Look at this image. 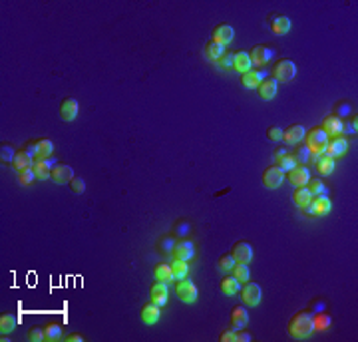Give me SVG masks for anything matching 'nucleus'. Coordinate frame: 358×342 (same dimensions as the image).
Returning a JSON list of instances; mask_svg holds the SVG:
<instances>
[{
	"label": "nucleus",
	"instance_id": "22",
	"mask_svg": "<svg viewBox=\"0 0 358 342\" xmlns=\"http://www.w3.org/2000/svg\"><path fill=\"white\" fill-rule=\"evenodd\" d=\"M249 323V312H247V308H243V306H235L231 310V326L233 328H245Z\"/></svg>",
	"mask_w": 358,
	"mask_h": 342
},
{
	"label": "nucleus",
	"instance_id": "1",
	"mask_svg": "<svg viewBox=\"0 0 358 342\" xmlns=\"http://www.w3.org/2000/svg\"><path fill=\"white\" fill-rule=\"evenodd\" d=\"M312 312L310 310H303V312H297L290 323H288V334L297 340H304L312 334Z\"/></svg>",
	"mask_w": 358,
	"mask_h": 342
},
{
	"label": "nucleus",
	"instance_id": "45",
	"mask_svg": "<svg viewBox=\"0 0 358 342\" xmlns=\"http://www.w3.org/2000/svg\"><path fill=\"white\" fill-rule=\"evenodd\" d=\"M18 151H14L10 145H2V162H14Z\"/></svg>",
	"mask_w": 358,
	"mask_h": 342
},
{
	"label": "nucleus",
	"instance_id": "46",
	"mask_svg": "<svg viewBox=\"0 0 358 342\" xmlns=\"http://www.w3.org/2000/svg\"><path fill=\"white\" fill-rule=\"evenodd\" d=\"M267 135H268V140L271 142H281L283 140V129L281 127H268V131H267Z\"/></svg>",
	"mask_w": 358,
	"mask_h": 342
},
{
	"label": "nucleus",
	"instance_id": "29",
	"mask_svg": "<svg viewBox=\"0 0 358 342\" xmlns=\"http://www.w3.org/2000/svg\"><path fill=\"white\" fill-rule=\"evenodd\" d=\"M239 288H241V283H239V281H237L233 275L223 277V281H221V292H223V294L233 297V294H237V292H239Z\"/></svg>",
	"mask_w": 358,
	"mask_h": 342
},
{
	"label": "nucleus",
	"instance_id": "14",
	"mask_svg": "<svg viewBox=\"0 0 358 342\" xmlns=\"http://www.w3.org/2000/svg\"><path fill=\"white\" fill-rule=\"evenodd\" d=\"M78 111H80V104H78V100H74V98H66V100L60 104V116H62L64 122H74L76 116H78Z\"/></svg>",
	"mask_w": 358,
	"mask_h": 342
},
{
	"label": "nucleus",
	"instance_id": "31",
	"mask_svg": "<svg viewBox=\"0 0 358 342\" xmlns=\"http://www.w3.org/2000/svg\"><path fill=\"white\" fill-rule=\"evenodd\" d=\"M16 324H18L16 314H12V312H6V314H2V316H0V332H2V336L10 334V332L16 328Z\"/></svg>",
	"mask_w": 358,
	"mask_h": 342
},
{
	"label": "nucleus",
	"instance_id": "34",
	"mask_svg": "<svg viewBox=\"0 0 358 342\" xmlns=\"http://www.w3.org/2000/svg\"><path fill=\"white\" fill-rule=\"evenodd\" d=\"M317 167H319V173H321L322 177H326V175H330L334 171V159L332 157H326V155H321L317 159Z\"/></svg>",
	"mask_w": 358,
	"mask_h": 342
},
{
	"label": "nucleus",
	"instance_id": "30",
	"mask_svg": "<svg viewBox=\"0 0 358 342\" xmlns=\"http://www.w3.org/2000/svg\"><path fill=\"white\" fill-rule=\"evenodd\" d=\"M54 153V144L52 140H38L36 142V157L38 159H48L50 155Z\"/></svg>",
	"mask_w": 358,
	"mask_h": 342
},
{
	"label": "nucleus",
	"instance_id": "11",
	"mask_svg": "<svg viewBox=\"0 0 358 342\" xmlns=\"http://www.w3.org/2000/svg\"><path fill=\"white\" fill-rule=\"evenodd\" d=\"M233 259H235V263H245V265H249L251 261H253V247H251L249 243H245V241H239L235 247H233Z\"/></svg>",
	"mask_w": 358,
	"mask_h": 342
},
{
	"label": "nucleus",
	"instance_id": "40",
	"mask_svg": "<svg viewBox=\"0 0 358 342\" xmlns=\"http://www.w3.org/2000/svg\"><path fill=\"white\" fill-rule=\"evenodd\" d=\"M44 334H46V340H58L62 336V326L58 323H50L46 328H44Z\"/></svg>",
	"mask_w": 358,
	"mask_h": 342
},
{
	"label": "nucleus",
	"instance_id": "53",
	"mask_svg": "<svg viewBox=\"0 0 358 342\" xmlns=\"http://www.w3.org/2000/svg\"><path fill=\"white\" fill-rule=\"evenodd\" d=\"M68 340H70V342H82V340H84V338H82L80 334H72V336H70V338H68Z\"/></svg>",
	"mask_w": 358,
	"mask_h": 342
},
{
	"label": "nucleus",
	"instance_id": "41",
	"mask_svg": "<svg viewBox=\"0 0 358 342\" xmlns=\"http://www.w3.org/2000/svg\"><path fill=\"white\" fill-rule=\"evenodd\" d=\"M235 265H237V263H235L233 255H223V257L219 259V263H217V267H219V270H223V272H231Z\"/></svg>",
	"mask_w": 358,
	"mask_h": 342
},
{
	"label": "nucleus",
	"instance_id": "37",
	"mask_svg": "<svg viewBox=\"0 0 358 342\" xmlns=\"http://www.w3.org/2000/svg\"><path fill=\"white\" fill-rule=\"evenodd\" d=\"M171 272H173V279H177V281H181V279H185L187 277V272H189V265H187V261H173L171 263Z\"/></svg>",
	"mask_w": 358,
	"mask_h": 342
},
{
	"label": "nucleus",
	"instance_id": "9",
	"mask_svg": "<svg viewBox=\"0 0 358 342\" xmlns=\"http://www.w3.org/2000/svg\"><path fill=\"white\" fill-rule=\"evenodd\" d=\"M261 297H263V290L257 283H247L243 287V303L247 306H259Z\"/></svg>",
	"mask_w": 358,
	"mask_h": 342
},
{
	"label": "nucleus",
	"instance_id": "13",
	"mask_svg": "<svg viewBox=\"0 0 358 342\" xmlns=\"http://www.w3.org/2000/svg\"><path fill=\"white\" fill-rule=\"evenodd\" d=\"M265 76H267L265 70H249V72H245L241 76V84H243L247 90H257L259 84L265 80Z\"/></svg>",
	"mask_w": 358,
	"mask_h": 342
},
{
	"label": "nucleus",
	"instance_id": "12",
	"mask_svg": "<svg viewBox=\"0 0 358 342\" xmlns=\"http://www.w3.org/2000/svg\"><path fill=\"white\" fill-rule=\"evenodd\" d=\"M74 179V169L66 163H56L52 167V181L64 185V183H70Z\"/></svg>",
	"mask_w": 358,
	"mask_h": 342
},
{
	"label": "nucleus",
	"instance_id": "49",
	"mask_svg": "<svg viewBox=\"0 0 358 342\" xmlns=\"http://www.w3.org/2000/svg\"><path fill=\"white\" fill-rule=\"evenodd\" d=\"M356 118H354V122H352V120H350V122H346V124H344V127H342V133H344V131H348V133H356Z\"/></svg>",
	"mask_w": 358,
	"mask_h": 342
},
{
	"label": "nucleus",
	"instance_id": "23",
	"mask_svg": "<svg viewBox=\"0 0 358 342\" xmlns=\"http://www.w3.org/2000/svg\"><path fill=\"white\" fill-rule=\"evenodd\" d=\"M161 306H158L155 303H147V305L142 308V321L145 324H155L161 316Z\"/></svg>",
	"mask_w": 358,
	"mask_h": 342
},
{
	"label": "nucleus",
	"instance_id": "52",
	"mask_svg": "<svg viewBox=\"0 0 358 342\" xmlns=\"http://www.w3.org/2000/svg\"><path fill=\"white\" fill-rule=\"evenodd\" d=\"M24 151H26V153H30V155L34 157V155H36V142H34V144L26 145V149H24Z\"/></svg>",
	"mask_w": 358,
	"mask_h": 342
},
{
	"label": "nucleus",
	"instance_id": "24",
	"mask_svg": "<svg viewBox=\"0 0 358 342\" xmlns=\"http://www.w3.org/2000/svg\"><path fill=\"white\" fill-rule=\"evenodd\" d=\"M330 324H332V318H330L328 314H324V310H322V312H312V330H315V332H324V330H328Z\"/></svg>",
	"mask_w": 358,
	"mask_h": 342
},
{
	"label": "nucleus",
	"instance_id": "32",
	"mask_svg": "<svg viewBox=\"0 0 358 342\" xmlns=\"http://www.w3.org/2000/svg\"><path fill=\"white\" fill-rule=\"evenodd\" d=\"M304 187L310 191L312 197H315V195H326V193H328V189H326V185H324V181H322L321 177H310Z\"/></svg>",
	"mask_w": 358,
	"mask_h": 342
},
{
	"label": "nucleus",
	"instance_id": "44",
	"mask_svg": "<svg viewBox=\"0 0 358 342\" xmlns=\"http://www.w3.org/2000/svg\"><path fill=\"white\" fill-rule=\"evenodd\" d=\"M70 189L74 191V193H84L86 191V181L82 179V177H74V179L70 181Z\"/></svg>",
	"mask_w": 358,
	"mask_h": 342
},
{
	"label": "nucleus",
	"instance_id": "8",
	"mask_svg": "<svg viewBox=\"0 0 358 342\" xmlns=\"http://www.w3.org/2000/svg\"><path fill=\"white\" fill-rule=\"evenodd\" d=\"M348 149V140L344 135H339V138H330L328 144H326V149H324V155L326 157H332L337 159L340 155H344Z\"/></svg>",
	"mask_w": 358,
	"mask_h": 342
},
{
	"label": "nucleus",
	"instance_id": "10",
	"mask_svg": "<svg viewBox=\"0 0 358 342\" xmlns=\"http://www.w3.org/2000/svg\"><path fill=\"white\" fill-rule=\"evenodd\" d=\"M286 177H288V181H290L293 185L303 187V185H306L308 179H310V171H308L306 165H295V167L286 173Z\"/></svg>",
	"mask_w": 358,
	"mask_h": 342
},
{
	"label": "nucleus",
	"instance_id": "4",
	"mask_svg": "<svg viewBox=\"0 0 358 342\" xmlns=\"http://www.w3.org/2000/svg\"><path fill=\"white\" fill-rule=\"evenodd\" d=\"M177 297L181 303L185 305H193L199 297V290H197L195 283L191 279H181L177 283Z\"/></svg>",
	"mask_w": 358,
	"mask_h": 342
},
{
	"label": "nucleus",
	"instance_id": "43",
	"mask_svg": "<svg viewBox=\"0 0 358 342\" xmlns=\"http://www.w3.org/2000/svg\"><path fill=\"white\" fill-rule=\"evenodd\" d=\"M28 338L32 342H40V340H46V334H44V328L40 326H32L30 332H28Z\"/></svg>",
	"mask_w": 358,
	"mask_h": 342
},
{
	"label": "nucleus",
	"instance_id": "20",
	"mask_svg": "<svg viewBox=\"0 0 358 342\" xmlns=\"http://www.w3.org/2000/svg\"><path fill=\"white\" fill-rule=\"evenodd\" d=\"M52 162L50 159H36L34 162V175H36V179H40V181H46V179H50L52 177Z\"/></svg>",
	"mask_w": 358,
	"mask_h": 342
},
{
	"label": "nucleus",
	"instance_id": "15",
	"mask_svg": "<svg viewBox=\"0 0 358 342\" xmlns=\"http://www.w3.org/2000/svg\"><path fill=\"white\" fill-rule=\"evenodd\" d=\"M233 36H235V30H233L231 24H219V26H215L213 42L221 44V46H227V44H231Z\"/></svg>",
	"mask_w": 358,
	"mask_h": 342
},
{
	"label": "nucleus",
	"instance_id": "35",
	"mask_svg": "<svg viewBox=\"0 0 358 342\" xmlns=\"http://www.w3.org/2000/svg\"><path fill=\"white\" fill-rule=\"evenodd\" d=\"M155 279H158L160 283H165V285H169V283L173 281L171 265H158V267H155Z\"/></svg>",
	"mask_w": 358,
	"mask_h": 342
},
{
	"label": "nucleus",
	"instance_id": "7",
	"mask_svg": "<svg viewBox=\"0 0 358 342\" xmlns=\"http://www.w3.org/2000/svg\"><path fill=\"white\" fill-rule=\"evenodd\" d=\"M342 127H344V122H342V118L340 116H326L324 120H322V131L326 133V138L330 140V138H339L342 135Z\"/></svg>",
	"mask_w": 358,
	"mask_h": 342
},
{
	"label": "nucleus",
	"instance_id": "36",
	"mask_svg": "<svg viewBox=\"0 0 358 342\" xmlns=\"http://www.w3.org/2000/svg\"><path fill=\"white\" fill-rule=\"evenodd\" d=\"M225 54V46H221V44H217V42H207V46H205V56L209 58V60H219L221 56Z\"/></svg>",
	"mask_w": 358,
	"mask_h": 342
},
{
	"label": "nucleus",
	"instance_id": "48",
	"mask_svg": "<svg viewBox=\"0 0 358 342\" xmlns=\"http://www.w3.org/2000/svg\"><path fill=\"white\" fill-rule=\"evenodd\" d=\"M221 66L223 68H233V60H235V54H223L221 56Z\"/></svg>",
	"mask_w": 358,
	"mask_h": 342
},
{
	"label": "nucleus",
	"instance_id": "3",
	"mask_svg": "<svg viewBox=\"0 0 358 342\" xmlns=\"http://www.w3.org/2000/svg\"><path fill=\"white\" fill-rule=\"evenodd\" d=\"M275 82L279 84H288V82H293L295 80V76H297V66H295V62L293 60H281L277 66H275Z\"/></svg>",
	"mask_w": 358,
	"mask_h": 342
},
{
	"label": "nucleus",
	"instance_id": "19",
	"mask_svg": "<svg viewBox=\"0 0 358 342\" xmlns=\"http://www.w3.org/2000/svg\"><path fill=\"white\" fill-rule=\"evenodd\" d=\"M167 297H169V290H167V285L165 283H155L151 290H149V299H151V303H155L158 306H163L167 305Z\"/></svg>",
	"mask_w": 358,
	"mask_h": 342
},
{
	"label": "nucleus",
	"instance_id": "6",
	"mask_svg": "<svg viewBox=\"0 0 358 342\" xmlns=\"http://www.w3.org/2000/svg\"><path fill=\"white\" fill-rule=\"evenodd\" d=\"M285 171L279 165H271L263 173V183H265L267 189H277V187H281V183L285 181Z\"/></svg>",
	"mask_w": 358,
	"mask_h": 342
},
{
	"label": "nucleus",
	"instance_id": "47",
	"mask_svg": "<svg viewBox=\"0 0 358 342\" xmlns=\"http://www.w3.org/2000/svg\"><path fill=\"white\" fill-rule=\"evenodd\" d=\"M221 342H237V332L235 330H225V332H221Z\"/></svg>",
	"mask_w": 358,
	"mask_h": 342
},
{
	"label": "nucleus",
	"instance_id": "17",
	"mask_svg": "<svg viewBox=\"0 0 358 342\" xmlns=\"http://www.w3.org/2000/svg\"><path fill=\"white\" fill-rule=\"evenodd\" d=\"M195 257V247L191 241H179L173 247V259L177 261H189Z\"/></svg>",
	"mask_w": 358,
	"mask_h": 342
},
{
	"label": "nucleus",
	"instance_id": "51",
	"mask_svg": "<svg viewBox=\"0 0 358 342\" xmlns=\"http://www.w3.org/2000/svg\"><path fill=\"white\" fill-rule=\"evenodd\" d=\"M251 334L249 332H237V342H249Z\"/></svg>",
	"mask_w": 358,
	"mask_h": 342
},
{
	"label": "nucleus",
	"instance_id": "25",
	"mask_svg": "<svg viewBox=\"0 0 358 342\" xmlns=\"http://www.w3.org/2000/svg\"><path fill=\"white\" fill-rule=\"evenodd\" d=\"M275 159H277L275 165H279L283 171H290V169L297 165L295 157H293V153H288L286 149H279V151H277V155H275Z\"/></svg>",
	"mask_w": 358,
	"mask_h": 342
},
{
	"label": "nucleus",
	"instance_id": "26",
	"mask_svg": "<svg viewBox=\"0 0 358 342\" xmlns=\"http://www.w3.org/2000/svg\"><path fill=\"white\" fill-rule=\"evenodd\" d=\"M14 169L16 171H24V169H32L34 167V157L30 155V153H26V151H18L16 157H14Z\"/></svg>",
	"mask_w": 358,
	"mask_h": 342
},
{
	"label": "nucleus",
	"instance_id": "5",
	"mask_svg": "<svg viewBox=\"0 0 358 342\" xmlns=\"http://www.w3.org/2000/svg\"><path fill=\"white\" fill-rule=\"evenodd\" d=\"M330 207H332V203H330L328 195H315L310 199V203L303 209L310 215H326L330 211Z\"/></svg>",
	"mask_w": 358,
	"mask_h": 342
},
{
	"label": "nucleus",
	"instance_id": "42",
	"mask_svg": "<svg viewBox=\"0 0 358 342\" xmlns=\"http://www.w3.org/2000/svg\"><path fill=\"white\" fill-rule=\"evenodd\" d=\"M34 179H36L34 169H24V171H18V181H20V185H30Z\"/></svg>",
	"mask_w": 358,
	"mask_h": 342
},
{
	"label": "nucleus",
	"instance_id": "50",
	"mask_svg": "<svg viewBox=\"0 0 358 342\" xmlns=\"http://www.w3.org/2000/svg\"><path fill=\"white\" fill-rule=\"evenodd\" d=\"M322 310H324V303L315 301V303H312V308H310V312H322Z\"/></svg>",
	"mask_w": 358,
	"mask_h": 342
},
{
	"label": "nucleus",
	"instance_id": "21",
	"mask_svg": "<svg viewBox=\"0 0 358 342\" xmlns=\"http://www.w3.org/2000/svg\"><path fill=\"white\" fill-rule=\"evenodd\" d=\"M290 28H293V24H290V20L286 18V16H273V18H271V30H273L277 36H285V34H288Z\"/></svg>",
	"mask_w": 358,
	"mask_h": 342
},
{
	"label": "nucleus",
	"instance_id": "28",
	"mask_svg": "<svg viewBox=\"0 0 358 342\" xmlns=\"http://www.w3.org/2000/svg\"><path fill=\"white\" fill-rule=\"evenodd\" d=\"M251 58H249V52H237L235 54V60H233V68L237 70L239 74H245L251 70Z\"/></svg>",
	"mask_w": 358,
	"mask_h": 342
},
{
	"label": "nucleus",
	"instance_id": "39",
	"mask_svg": "<svg viewBox=\"0 0 358 342\" xmlns=\"http://www.w3.org/2000/svg\"><path fill=\"white\" fill-rule=\"evenodd\" d=\"M233 277L239 281V283H247L249 281V267L245 265V263H237L235 267H233Z\"/></svg>",
	"mask_w": 358,
	"mask_h": 342
},
{
	"label": "nucleus",
	"instance_id": "18",
	"mask_svg": "<svg viewBox=\"0 0 358 342\" xmlns=\"http://www.w3.org/2000/svg\"><path fill=\"white\" fill-rule=\"evenodd\" d=\"M304 135H306V131H304V127L301 124H293L290 127H286L285 131H283V142L286 144H301L304 140Z\"/></svg>",
	"mask_w": 358,
	"mask_h": 342
},
{
	"label": "nucleus",
	"instance_id": "27",
	"mask_svg": "<svg viewBox=\"0 0 358 342\" xmlns=\"http://www.w3.org/2000/svg\"><path fill=\"white\" fill-rule=\"evenodd\" d=\"M259 96L265 100V102H268V100H273L275 96H277V82L275 80H263L261 84H259Z\"/></svg>",
	"mask_w": 358,
	"mask_h": 342
},
{
	"label": "nucleus",
	"instance_id": "16",
	"mask_svg": "<svg viewBox=\"0 0 358 342\" xmlns=\"http://www.w3.org/2000/svg\"><path fill=\"white\" fill-rule=\"evenodd\" d=\"M249 58L253 66H265V64H268V60L273 58V50L267 48V46H255L249 52Z\"/></svg>",
	"mask_w": 358,
	"mask_h": 342
},
{
	"label": "nucleus",
	"instance_id": "38",
	"mask_svg": "<svg viewBox=\"0 0 358 342\" xmlns=\"http://www.w3.org/2000/svg\"><path fill=\"white\" fill-rule=\"evenodd\" d=\"M293 157H295V162L299 163V165H306V163L310 162V157H312V153H310V149H308L306 145H299V147L295 149V153H293Z\"/></svg>",
	"mask_w": 358,
	"mask_h": 342
},
{
	"label": "nucleus",
	"instance_id": "2",
	"mask_svg": "<svg viewBox=\"0 0 358 342\" xmlns=\"http://www.w3.org/2000/svg\"><path fill=\"white\" fill-rule=\"evenodd\" d=\"M304 138H306V144H304V145H306V147L310 149V153H312V157H310V159H315V162H317L322 153H324L326 144H328L326 133L322 131L321 127H312V129H310V131H308Z\"/></svg>",
	"mask_w": 358,
	"mask_h": 342
},
{
	"label": "nucleus",
	"instance_id": "33",
	"mask_svg": "<svg viewBox=\"0 0 358 342\" xmlns=\"http://www.w3.org/2000/svg\"><path fill=\"white\" fill-rule=\"evenodd\" d=\"M310 199H312V195H310V191L306 189V187H297L295 189V193H293V201L303 209V207H306L308 203H310Z\"/></svg>",
	"mask_w": 358,
	"mask_h": 342
}]
</instances>
